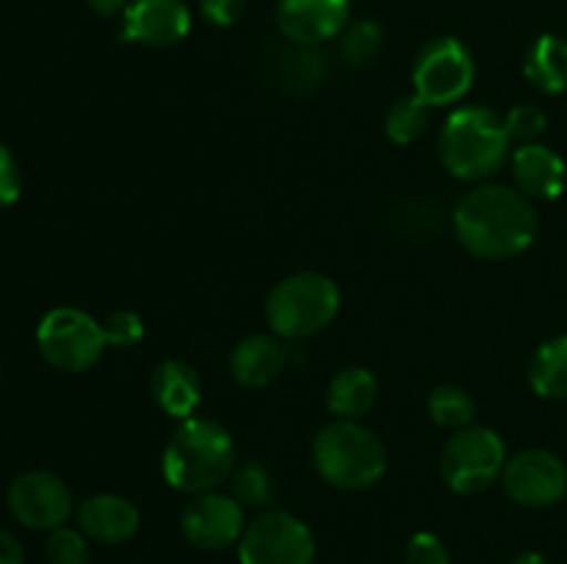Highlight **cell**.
Masks as SVG:
<instances>
[{
    "instance_id": "cell-1",
    "label": "cell",
    "mask_w": 567,
    "mask_h": 564,
    "mask_svg": "<svg viewBox=\"0 0 567 564\" xmlns=\"http://www.w3.org/2000/svg\"><path fill=\"white\" fill-rule=\"evenodd\" d=\"M454 236L480 260H509L537 238L535 205L518 188L485 182L465 194L452 213Z\"/></svg>"
},
{
    "instance_id": "cell-2",
    "label": "cell",
    "mask_w": 567,
    "mask_h": 564,
    "mask_svg": "<svg viewBox=\"0 0 567 564\" xmlns=\"http://www.w3.org/2000/svg\"><path fill=\"white\" fill-rule=\"evenodd\" d=\"M161 470L172 490L188 495L216 490L236 470V442L221 424L192 415L172 431Z\"/></svg>"
},
{
    "instance_id": "cell-3",
    "label": "cell",
    "mask_w": 567,
    "mask_h": 564,
    "mask_svg": "<svg viewBox=\"0 0 567 564\" xmlns=\"http://www.w3.org/2000/svg\"><path fill=\"white\" fill-rule=\"evenodd\" d=\"M509 133L496 111L463 105L452 111L441 130V164L457 180L482 182L496 175L509 153Z\"/></svg>"
},
{
    "instance_id": "cell-4",
    "label": "cell",
    "mask_w": 567,
    "mask_h": 564,
    "mask_svg": "<svg viewBox=\"0 0 567 564\" xmlns=\"http://www.w3.org/2000/svg\"><path fill=\"white\" fill-rule=\"evenodd\" d=\"M313 464L330 487L365 490L385 476L388 453L369 426L336 418L316 435Z\"/></svg>"
},
{
    "instance_id": "cell-5",
    "label": "cell",
    "mask_w": 567,
    "mask_h": 564,
    "mask_svg": "<svg viewBox=\"0 0 567 564\" xmlns=\"http://www.w3.org/2000/svg\"><path fill=\"white\" fill-rule=\"evenodd\" d=\"M341 310V288L319 271H299L277 282L266 299V321L271 332L286 341L316 335Z\"/></svg>"
},
{
    "instance_id": "cell-6",
    "label": "cell",
    "mask_w": 567,
    "mask_h": 564,
    "mask_svg": "<svg viewBox=\"0 0 567 564\" xmlns=\"http://www.w3.org/2000/svg\"><path fill=\"white\" fill-rule=\"evenodd\" d=\"M39 354L64 374H83L103 357L105 330L100 321L78 307H55L37 326Z\"/></svg>"
},
{
    "instance_id": "cell-7",
    "label": "cell",
    "mask_w": 567,
    "mask_h": 564,
    "mask_svg": "<svg viewBox=\"0 0 567 564\" xmlns=\"http://www.w3.org/2000/svg\"><path fill=\"white\" fill-rule=\"evenodd\" d=\"M504 464L507 448L498 431L487 426H465L443 448L441 473L457 495H476L502 479Z\"/></svg>"
},
{
    "instance_id": "cell-8",
    "label": "cell",
    "mask_w": 567,
    "mask_h": 564,
    "mask_svg": "<svg viewBox=\"0 0 567 564\" xmlns=\"http://www.w3.org/2000/svg\"><path fill=\"white\" fill-rule=\"evenodd\" d=\"M316 536L308 523L282 509H266L238 540L241 564H313Z\"/></svg>"
},
{
    "instance_id": "cell-9",
    "label": "cell",
    "mask_w": 567,
    "mask_h": 564,
    "mask_svg": "<svg viewBox=\"0 0 567 564\" xmlns=\"http://www.w3.org/2000/svg\"><path fill=\"white\" fill-rule=\"evenodd\" d=\"M476 64L471 50L454 36H435L419 50L413 64V94L432 108L452 105L474 86Z\"/></svg>"
},
{
    "instance_id": "cell-10",
    "label": "cell",
    "mask_w": 567,
    "mask_h": 564,
    "mask_svg": "<svg viewBox=\"0 0 567 564\" xmlns=\"http://www.w3.org/2000/svg\"><path fill=\"white\" fill-rule=\"evenodd\" d=\"M6 506L11 518L25 529L53 531L72 514V492L50 470H28L9 484Z\"/></svg>"
},
{
    "instance_id": "cell-11",
    "label": "cell",
    "mask_w": 567,
    "mask_h": 564,
    "mask_svg": "<svg viewBox=\"0 0 567 564\" xmlns=\"http://www.w3.org/2000/svg\"><path fill=\"white\" fill-rule=\"evenodd\" d=\"M504 490L515 503L546 509L567 495V468L563 459L543 448H526L504 464Z\"/></svg>"
},
{
    "instance_id": "cell-12",
    "label": "cell",
    "mask_w": 567,
    "mask_h": 564,
    "mask_svg": "<svg viewBox=\"0 0 567 564\" xmlns=\"http://www.w3.org/2000/svg\"><path fill=\"white\" fill-rule=\"evenodd\" d=\"M244 506L227 492H197L181 512V531L199 551H225L241 540Z\"/></svg>"
},
{
    "instance_id": "cell-13",
    "label": "cell",
    "mask_w": 567,
    "mask_h": 564,
    "mask_svg": "<svg viewBox=\"0 0 567 564\" xmlns=\"http://www.w3.org/2000/svg\"><path fill=\"white\" fill-rule=\"evenodd\" d=\"M192 31V11L183 0H131L122 11L125 42L144 48H172Z\"/></svg>"
},
{
    "instance_id": "cell-14",
    "label": "cell",
    "mask_w": 567,
    "mask_h": 564,
    "mask_svg": "<svg viewBox=\"0 0 567 564\" xmlns=\"http://www.w3.org/2000/svg\"><path fill=\"white\" fill-rule=\"evenodd\" d=\"M260 66L271 88L280 94H297V97L316 92L327 75L324 55L319 53V48L291 42L286 36L266 44Z\"/></svg>"
},
{
    "instance_id": "cell-15",
    "label": "cell",
    "mask_w": 567,
    "mask_h": 564,
    "mask_svg": "<svg viewBox=\"0 0 567 564\" xmlns=\"http://www.w3.org/2000/svg\"><path fill=\"white\" fill-rule=\"evenodd\" d=\"M349 25V0H280L277 28L299 44H319L341 36Z\"/></svg>"
},
{
    "instance_id": "cell-16",
    "label": "cell",
    "mask_w": 567,
    "mask_h": 564,
    "mask_svg": "<svg viewBox=\"0 0 567 564\" xmlns=\"http://www.w3.org/2000/svg\"><path fill=\"white\" fill-rule=\"evenodd\" d=\"M78 525L83 534L103 545H122L133 540L142 525L136 503L116 492H97L78 506Z\"/></svg>"
},
{
    "instance_id": "cell-17",
    "label": "cell",
    "mask_w": 567,
    "mask_h": 564,
    "mask_svg": "<svg viewBox=\"0 0 567 564\" xmlns=\"http://www.w3.org/2000/svg\"><path fill=\"white\" fill-rule=\"evenodd\" d=\"M513 177L529 199H557L565 191L567 166L546 144H520L513 155Z\"/></svg>"
},
{
    "instance_id": "cell-18",
    "label": "cell",
    "mask_w": 567,
    "mask_h": 564,
    "mask_svg": "<svg viewBox=\"0 0 567 564\" xmlns=\"http://www.w3.org/2000/svg\"><path fill=\"white\" fill-rule=\"evenodd\" d=\"M288 363H291L288 348L280 346L277 337L247 335L244 341L236 343V348H233L230 374L241 387L260 390V387L271 385Z\"/></svg>"
},
{
    "instance_id": "cell-19",
    "label": "cell",
    "mask_w": 567,
    "mask_h": 564,
    "mask_svg": "<svg viewBox=\"0 0 567 564\" xmlns=\"http://www.w3.org/2000/svg\"><path fill=\"white\" fill-rule=\"evenodd\" d=\"M153 398L161 412L186 420L203 401V382L186 359H164L153 374Z\"/></svg>"
},
{
    "instance_id": "cell-20",
    "label": "cell",
    "mask_w": 567,
    "mask_h": 564,
    "mask_svg": "<svg viewBox=\"0 0 567 564\" xmlns=\"http://www.w3.org/2000/svg\"><path fill=\"white\" fill-rule=\"evenodd\" d=\"M377 376L371 374L363 365H349V368H341L330 379V387H327V407L336 418L343 420H358L360 415L369 412L377 401Z\"/></svg>"
},
{
    "instance_id": "cell-21",
    "label": "cell",
    "mask_w": 567,
    "mask_h": 564,
    "mask_svg": "<svg viewBox=\"0 0 567 564\" xmlns=\"http://www.w3.org/2000/svg\"><path fill=\"white\" fill-rule=\"evenodd\" d=\"M524 75L543 94H559L567 88V42L554 33H543L532 42L524 59Z\"/></svg>"
},
{
    "instance_id": "cell-22",
    "label": "cell",
    "mask_w": 567,
    "mask_h": 564,
    "mask_svg": "<svg viewBox=\"0 0 567 564\" xmlns=\"http://www.w3.org/2000/svg\"><path fill=\"white\" fill-rule=\"evenodd\" d=\"M529 382L537 396L567 398V335L546 341L529 365Z\"/></svg>"
},
{
    "instance_id": "cell-23",
    "label": "cell",
    "mask_w": 567,
    "mask_h": 564,
    "mask_svg": "<svg viewBox=\"0 0 567 564\" xmlns=\"http://www.w3.org/2000/svg\"><path fill=\"white\" fill-rule=\"evenodd\" d=\"M432 122V105L419 94L396 100L385 114V133L393 144H413L426 133Z\"/></svg>"
},
{
    "instance_id": "cell-24",
    "label": "cell",
    "mask_w": 567,
    "mask_h": 564,
    "mask_svg": "<svg viewBox=\"0 0 567 564\" xmlns=\"http://www.w3.org/2000/svg\"><path fill=\"white\" fill-rule=\"evenodd\" d=\"M230 495L241 503L244 509H269L277 498L275 479H271L269 470L264 468L255 459H247L244 464H238L230 476Z\"/></svg>"
},
{
    "instance_id": "cell-25",
    "label": "cell",
    "mask_w": 567,
    "mask_h": 564,
    "mask_svg": "<svg viewBox=\"0 0 567 564\" xmlns=\"http://www.w3.org/2000/svg\"><path fill=\"white\" fill-rule=\"evenodd\" d=\"M430 418L443 429H465L476 418V401L460 385H441L430 393Z\"/></svg>"
},
{
    "instance_id": "cell-26",
    "label": "cell",
    "mask_w": 567,
    "mask_h": 564,
    "mask_svg": "<svg viewBox=\"0 0 567 564\" xmlns=\"http://www.w3.org/2000/svg\"><path fill=\"white\" fill-rule=\"evenodd\" d=\"M341 55L347 64L352 66H365L380 55L382 42V28L374 20H354L343 28L341 36Z\"/></svg>"
},
{
    "instance_id": "cell-27",
    "label": "cell",
    "mask_w": 567,
    "mask_h": 564,
    "mask_svg": "<svg viewBox=\"0 0 567 564\" xmlns=\"http://www.w3.org/2000/svg\"><path fill=\"white\" fill-rule=\"evenodd\" d=\"M44 556L50 564H89V542L86 534L70 525L48 531L44 542Z\"/></svg>"
},
{
    "instance_id": "cell-28",
    "label": "cell",
    "mask_w": 567,
    "mask_h": 564,
    "mask_svg": "<svg viewBox=\"0 0 567 564\" xmlns=\"http://www.w3.org/2000/svg\"><path fill=\"white\" fill-rule=\"evenodd\" d=\"M105 341L114 348H133L142 343L144 337V321L142 315L133 310H114L103 324Z\"/></svg>"
},
{
    "instance_id": "cell-29",
    "label": "cell",
    "mask_w": 567,
    "mask_h": 564,
    "mask_svg": "<svg viewBox=\"0 0 567 564\" xmlns=\"http://www.w3.org/2000/svg\"><path fill=\"white\" fill-rule=\"evenodd\" d=\"M546 114H543L537 105H515L513 111L507 114V119H504V127H507L509 138H515V142L520 144H532L537 142V138L543 136V130H546Z\"/></svg>"
},
{
    "instance_id": "cell-30",
    "label": "cell",
    "mask_w": 567,
    "mask_h": 564,
    "mask_svg": "<svg viewBox=\"0 0 567 564\" xmlns=\"http://www.w3.org/2000/svg\"><path fill=\"white\" fill-rule=\"evenodd\" d=\"M404 558H408V564H452L449 547L432 531H419V534L410 536Z\"/></svg>"
},
{
    "instance_id": "cell-31",
    "label": "cell",
    "mask_w": 567,
    "mask_h": 564,
    "mask_svg": "<svg viewBox=\"0 0 567 564\" xmlns=\"http://www.w3.org/2000/svg\"><path fill=\"white\" fill-rule=\"evenodd\" d=\"M22 177L20 166H17L14 153L0 142V210L11 208L20 199Z\"/></svg>"
},
{
    "instance_id": "cell-32",
    "label": "cell",
    "mask_w": 567,
    "mask_h": 564,
    "mask_svg": "<svg viewBox=\"0 0 567 564\" xmlns=\"http://www.w3.org/2000/svg\"><path fill=\"white\" fill-rule=\"evenodd\" d=\"M199 14L216 28H230L241 20L244 0H199Z\"/></svg>"
},
{
    "instance_id": "cell-33",
    "label": "cell",
    "mask_w": 567,
    "mask_h": 564,
    "mask_svg": "<svg viewBox=\"0 0 567 564\" xmlns=\"http://www.w3.org/2000/svg\"><path fill=\"white\" fill-rule=\"evenodd\" d=\"M25 562V547L14 534L0 529V564H22Z\"/></svg>"
},
{
    "instance_id": "cell-34",
    "label": "cell",
    "mask_w": 567,
    "mask_h": 564,
    "mask_svg": "<svg viewBox=\"0 0 567 564\" xmlns=\"http://www.w3.org/2000/svg\"><path fill=\"white\" fill-rule=\"evenodd\" d=\"M127 3H131V0H86L89 9H92L94 14H103V17L122 14V11L127 9Z\"/></svg>"
},
{
    "instance_id": "cell-35",
    "label": "cell",
    "mask_w": 567,
    "mask_h": 564,
    "mask_svg": "<svg viewBox=\"0 0 567 564\" xmlns=\"http://www.w3.org/2000/svg\"><path fill=\"white\" fill-rule=\"evenodd\" d=\"M509 564H551V562H548V558L543 556V553L524 551V553H518V556H515Z\"/></svg>"
}]
</instances>
